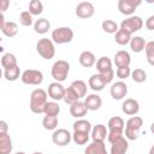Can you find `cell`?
I'll return each instance as SVG.
<instances>
[{
  "label": "cell",
  "instance_id": "6da1fadb",
  "mask_svg": "<svg viewBox=\"0 0 154 154\" xmlns=\"http://www.w3.org/2000/svg\"><path fill=\"white\" fill-rule=\"evenodd\" d=\"M48 97V93L42 89V88H37L35 90L31 91L30 94V109L32 113L36 114H41L45 111V106L48 102L47 101Z\"/></svg>",
  "mask_w": 154,
  "mask_h": 154
},
{
  "label": "cell",
  "instance_id": "7a4b0ae2",
  "mask_svg": "<svg viewBox=\"0 0 154 154\" xmlns=\"http://www.w3.org/2000/svg\"><path fill=\"white\" fill-rule=\"evenodd\" d=\"M107 125H108V136H107V140H108L109 143H113L114 141H117L118 138H120L123 136L125 123H124V120H123L122 117L114 116V117L109 118Z\"/></svg>",
  "mask_w": 154,
  "mask_h": 154
},
{
  "label": "cell",
  "instance_id": "3957f363",
  "mask_svg": "<svg viewBox=\"0 0 154 154\" xmlns=\"http://www.w3.org/2000/svg\"><path fill=\"white\" fill-rule=\"evenodd\" d=\"M143 125V119L138 116H132L125 124V137L128 141H135L140 136V129Z\"/></svg>",
  "mask_w": 154,
  "mask_h": 154
},
{
  "label": "cell",
  "instance_id": "277c9868",
  "mask_svg": "<svg viewBox=\"0 0 154 154\" xmlns=\"http://www.w3.org/2000/svg\"><path fill=\"white\" fill-rule=\"evenodd\" d=\"M96 69H97L99 73L102 76V78L105 79L106 84H108L113 81L114 71H113V67H112V61L108 57L99 58L97 61H96Z\"/></svg>",
  "mask_w": 154,
  "mask_h": 154
},
{
  "label": "cell",
  "instance_id": "5b68a950",
  "mask_svg": "<svg viewBox=\"0 0 154 154\" xmlns=\"http://www.w3.org/2000/svg\"><path fill=\"white\" fill-rule=\"evenodd\" d=\"M36 51H37V53L41 58H43L46 60H49L55 54L54 42L51 38H47V37L40 38L36 43Z\"/></svg>",
  "mask_w": 154,
  "mask_h": 154
},
{
  "label": "cell",
  "instance_id": "8992f818",
  "mask_svg": "<svg viewBox=\"0 0 154 154\" xmlns=\"http://www.w3.org/2000/svg\"><path fill=\"white\" fill-rule=\"evenodd\" d=\"M70 72V64L66 61V60H57L53 66H52V70H51V75L52 77L55 79V82H64L66 78H67V75Z\"/></svg>",
  "mask_w": 154,
  "mask_h": 154
},
{
  "label": "cell",
  "instance_id": "52a82bcc",
  "mask_svg": "<svg viewBox=\"0 0 154 154\" xmlns=\"http://www.w3.org/2000/svg\"><path fill=\"white\" fill-rule=\"evenodd\" d=\"M73 38V30L69 26H60L52 31V41L57 45L71 42Z\"/></svg>",
  "mask_w": 154,
  "mask_h": 154
},
{
  "label": "cell",
  "instance_id": "ba28073f",
  "mask_svg": "<svg viewBox=\"0 0 154 154\" xmlns=\"http://www.w3.org/2000/svg\"><path fill=\"white\" fill-rule=\"evenodd\" d=\"M142 26H143V19L141 17H138V16H131V17L124 19L120 23L119 29H122V30L129 32L130 35H132L134 32L141 30Z\"/></svg>",
  "mask_w": 154,
  "mask_h": 154
},
{
  "label": "cell",
  "instance_id": "9c48e42d",
  "mask_svg": "<svg viewBox=\"0 0 154 154\" xmlns=\"http://www.w3.org/2000/svg\"><path fill=\"white\" fill-rule=\"evenodd\" d=\"M20 79L24 84H29V85H40L43 81V73L40 70H35V69H28L25 71L22 72Z\"/></svg>",
  "mask_w": 154,
  "mask_h": 154
},
{
  "label": "cell",
  "instance_id": "30bf717a",
  "mask_svg": "<svg viewBox=\"0 0 154 154\" xmlns=\"http://www.w3.org/2000/svg\"><path fill=\"white\" fill-rule=\"evenodd\" d=\"M71 140H72V135L66 129H57L52 134V141H53V143L55 146H59V147L67 146L71 142Z\"/></svg>",
  "mask_w": 154,
  "mask_h": 154
},
{
  "label": "cell",
  "instance_id": "8fae6325",
  "mask_svg": "<svg viewBox=\"0 0 154 154\" xmlns=\"http://www.w3.org/2000/svg\"><path fill=\"white\" fill-rule=\"evenodd\" d=\"M95 12V7L90 1H82L76 6L75 13L77 17L82 18V19H88L90 17H93Z\"/></svg>",
  "mask_w": 154,
  "mask_h": 154
},
{
  "label": "cell",
  "instance_id": "7c38bea8",
  "mask_svg": "<svg viewBox=\"0 0 154 154\" xmlns=\"http://www.w3.org/2000/svg\"><path fill=\"white\" fill-rule=\"evenodd\" d=\"M141 4H142L141 0H119L118 10L120 13L125 16H131Z\"/></svg>",
  "mask_w": 154,
  "mask_h": 154
},
{
  "label": "cell",
  "instance_id": "4fadbf2b",
  "mask_svg": "<svg viewBox=\"0 0 154 154\" xmlns=\"http://www.w3.org/2000/svg\"><path fill=\"white\" fill-rule=\"evenodd\" d=\"M109 93H111L112 99H114V100H122L128 94V85L123 81H118V82H116V83H113L111 85Z\"/></svg>",
  "mask_w": 154,
  "mask_h": 154
},
{
  "label": "cell",
  "instance_id": "5bb4252c",
  "mask_svg": "<svg viewBox=\"0 0 154 154\" xmlns=\"http://www.w3.org/2000/svg\"><path fill=\"white\" fill-rule=\"evenodd\" d=\"M65 89L63 87L61 83L59 82H53L48 85V96L53 100V101H59V100H63L64 99V95H65Z\"/></svg>",
  "mask_w": 154,
  "mask_h": 154
},
{
  "label": "cell",
  "instance_id": "9a60e30c",
  "mask_svg": "<svg viewBox=\"0 0 154 154\" xmlns=\"http://www.w3.org/2000/svg\"><path fill=\"white\" fill-rule=\"evenodd\" d=\"M129 149V142L126 140V137L122 136L120 138H118L117 141H114L113 143H111V154H126Z\"/></svg>",
  "mask_w": 154,
  "mask_h": 154
},
{
  "label": "cell",
  "instance_id": "2e32d148",
  "mask_svg": "<svg viewBox=\"0 0 154 154\" xmlns=\"http://www.w3.org/2000/svg\"><path fill=\"white\" fill-rule=\"evenodd\" d=\"M122 111L128 116H136L140 111V103L135 99H126L122 105Z\"/></svg>",
  "mask_w": 154,
  "mask_h": 154
},
{
  "label": "cell",
  "instance_id": "e0dca14e",
  "mask_svg": "<svg viewBox=\"0 0 154 154\" xmlns=\"http://www.w3.org/2000/svg\"><path fill=\"white\" fill-rule=\"evenodd\" d=\"M84 154H108L103 141H93L87 146Z\"/></svg>",
  "mask_w": 154,
  "mask_h": 154
},
{
  "label": "cell",
  "instance_id": "ac0fdd59",
  "mask_svg": "<svg viewBox=\"0 0 154 154\" xmlns=\"http://www.w3.org/2000/svg\"><path fill=\"white\" fill-rule=\"evenodd\" d=\"M88 85L90 87L91 90L100 91V90H102L106 87V82H105V79L102 78V76L100 73H94V75H91L89 77Z\"/></svg>",
  "mask_w": 154,
  "mask_h": 154
},
{
  "label": "cell",
  "instance_id": "d6986e66",
  "mask_svg": "<svg viewBox=\"0 0 154 154\" xmlns=\"http://www.w3.org/2000/svg\"><path fill=\"white\" fill-rule=\"evenodd\" d=\"M88 113V108L84 103V101H77L76 103L70 106V114L73 118H82L84 116H87Z\"/></svg>",
  "mask_w": 154,
  "mask_h": 154
},
{
  "label": "cell",
  "instance_id": "ffe728a7",
  "mask_svg": "<svg viewBox=\"0 0 154 154\" xmlns=\"http://www.w3.org/2000/svg\"><path fill=\"white\" fill-rule=\"evenodd\" d=\"M114 64L117 67H123V66H129L131 63V57L129 54V52L126 51H118L114 54Z\"/></svg>",
  "mask_w": 154,
  "mask_h": 154
},
{
  "label": "cell",
  "instance_id": "44dd1931",
  "mask_svg": "<svg viewBox=\"0 0 154 154\" xmlns=\"http://www.w3.org/2000/svg\"><path fill=\"white\" fill-rule=\"evenodd\" d=\"M84 103H85L88 111H97L102 105V100L97 94H90V95L85 96Z\"/></svg>",
  "mask_w": 154,
  "mask_h": 154
},
{
  "label": "cell",
  "instance_id": "7402d4cb",
  "mask_svg": "<svg viewBox=\"0 0 154 154\" xmlns=\"http://www.w3.org/2000/svg\"><path fill=\"white\" fill-rule=\"evenodd\" d=\"M78 60H79V64H81L83 67H91V66L96 63V58H95L94 53L90 52V51H84V52H82V53L79 54Z\"/></svg>",
  "mask_w": 154,
  "mask_h": 154
},
{
  "label": "cell",
  "instance_id": "603a6c76",
  "mask_svg": "<svg viewBox=\"0 0 154 154\" xmlns=\"http://www.w3.org/2000/svg\"><path fill=\"white\" fill-rule=\"evenodd\" d=\"M106 136H108V130L103 124H97L91 129L93 141H105Z\"/></svg>",
  "mask_w": 154,
  "mask_h": 154
},
{
  "label": "cell",
  "instance_id": "cb8c5ba5",
  "mask_svg": "<svg viewBox=\"0 0 154 154\" xmlns=\"http://www.w3.org/2000/svg\"><path fill=\"white\" fill-rule=\"evenodd\" d=\"M12 140L8 134H0V154H10L12 152Z\"/></svg>",
  "mask_w": 154,
  "mask_h": 154
},
{
  "label": "cell",
  "instance_id": "d4e9b609",
  "mask_svg": "<svg viewBox=\"0 0 154 154\" xmlns=\"http://www.w3.org/2000/svg\"><path fill=\"white\" fill-rule=\"evenodd\" d=\"M129 45H130V48H131L132 52L140 53V52L144 51L147 42L142 36H134V37H131V41H130Z\"/></svg>",
  "mask_w": 154,
  "mask_h": 154
},
{
  "label": "cell",
  "instance_id": "484cf974",
  "mask_svg": "<svg viewBox=\"0 0 154 154\" xmlns=\"http://www.w3.org/2000/svg\"><path fill=\"white\" fill-rule=\"evenodd\" d=\"M51 28V23L47 18H38L35 23H34V31L36 34L43 35L46 34Z\"/></svg>",
  "mask_w": 154,
  "mask_h": 154
},
{
  "label": "cell",
  "instance_id": "4316f807",
  "mask_svg": "<svg viewBox=\"0 0 154 154\" xmlns=\"http://www.w3.org/2000/svg\"><path fill=\"white\" fill-rule=\"evenodd\" d=\"M70 88L79 96V99H82V97H84L85 95H87V84H85V82H83V81H81V79H77V81H73L71 84H70Z\"/></svg>",
  "mask_w": 154,
  "mask_h": 154
},
{
  "label": "cell",
  "instance_id": "83f0119b",
  "mask_svg": "<svg viewBox=\"0 0 154 154\" xmlns=\"http://www.w3.org/2000/svg\"><path fill=\"white\" fill-rule=\"evenodd\" d=\"M1 66L4 70H8L11 67L17 66V58L12 53H5L1 57Z\"/></svg>",
  "mask_w": 154,
  "mask_h": 154
},
{
  "label": "cell",
  "instance_id": "f1b7e54d",
  "mask_svg": "<svg viewBox=\"0 0 154 154\" xmlns=\"http://www.w3.org/2000/svg\"><path fill=\"white\" fill-rule=\"evenodd\" d=\"M1 31H2V34H4L5 36H7V37H13V36H16V35L18 34V25H17L14 22L8 20V22H6V23L1 26Z\"/></svg>",
  "mask_w": 154,
  "mask_h": 154
},
{
  "label": "cell",
  "instance_id": "f546056e",
  "mask_svg": "<svg viewBox=\"0 0 154 154\" xmlns=\"http://www.w3.org/2000/svg\"><path fill=\"white\" fill-rule=\"evenodd\" d=\"M45 116H49V117H57L60 113V106L58 102L55 101H48L45 106V111H43Z\"/></svg>",
  "mask_w": 154,
  "mask_h": 154
},
{
  "label": "cell",
  "instance_id": "4dcf8cb0",
  "mask_svg": "<svg viewBox=\"0 0 154 154\" xmlns=\"http://www.w3.org/2000/svg\"><path fill=\"white\" fill-rule=\"evenodd\" d=\"M73 128V131H82V132H87L89 134L91 131V124L89 120H85V119H78L73 123L72 125Z\"/></svg>",
  "mask_w": 154,
  "mask_h": 154
},
{
  "label": "cell",
  "instance_id": "1f68e13d",
  "mask_svg": "<svg viewBox=\"0 0 154 154\" xmlns=\"http://www.w3.org/2000/svg\"><path fill=\"white\" fill-rule=\"evenodd\" d=\"M4 76H5V79L8 81V82H13V81H17L22 73H20V69L19 66H14V67H11L8 70H4Z\"/></svg>",
  "mask_w": 154,
  "mask_h": 154
},
{
  "label": "cell",
  "instance_id": "d6a6232c",
  "mask_svg": "<svg viewBox=\"0 0 154 154\" xmlns=\"http://www.w3.org/2000/svg\"><path fill=\"white\" fill-rule=\"evenodd\" d=\"M114 40H116V42H117L119 46H125V45L130 43V41H131V35H130L129 32H126V31L119 29V30L117 31L116 36H114Z\"/></svg>",
  "mask_w": 154,
  "mask_h": 154
},
{
  "label": "cell",
  "instance_id": "836d02e7",
  "mask_svg": "<svg viewBox=\"0 0 154 154\" xmlns=\"http://www.w3.org/2000/svg\"><path fill=\"white\" fill-rule=\"evenodd\" d=\"M101 28L107 34H117V31L119 30L118 24L112 19H105L101 24Z\"/></svg>",
  "mask_w": 154,
  "mask_h": 154
},
{
  "label": "cell",
  "instance_id": "e575fe53",
  "mask_svg": "<svg viewBox=\"0 0 154 154\" xmlns=\"http://www.w3.org/2000/svg\"><path fill=\"white\" fill-rule=\"evenodd\" d=\"M64 101H65V103H67V105H73V103H76L77 101H79L81 99H79V96L69 87V88H66L65 89V95H64V99H63Z\"/></svg>",
  "mask_w": 154,
  "mask_h": 154
},
{
  "label": "cell",
  "instance_id": "d590c367",
  "mask_svg": "<svg viewBox=\"0 0 154 154\" xmlns=\"http://www.w3.org/2000/svg\"><path fill=\"white\" fill-rule=\"evenodd\" d=\"M72 141L78 144V146H83L89 141V134L87 132H82V131H73L72 134Z\"/></svg>",
  "mask_w": 154,
  "mask_h": 154
},
{
  "label": "cell",
  "instance_id": "8d00e7d4",
  "mask_svg": "<svg viewBox=\"0 0 154 154\" xmlns=\"http://www.w3.org/2000/svg\"><path fill=\"white\" fill-rule=\"evenodd\" d=\"M29 12L32 16H38L43 12V4L40 0H31L29 2Z\"/></svg>",
  "mask_w": 154,
  "mask_h": 154
},
{
  "label": "cell",
  "instance_id": "74e56055",
  "mask_svg": "<svg viewBox=\"0 0 154 154\" xmlns=\"http://www.w3.org/2000/svg\"><path fill=\"white\" fill-rule=\"evenodd\" d=\"M42 125L46 130H57L58 126V118L57 117H49L45 116L42 119Z\"/></svg>",
  "mask_w": 154,
  "mask_h": 154
},
{
  "label": "cell",
  "instance_id": "f35d334b",
  "mask_svg": "<svg viewBox=\"0 0 154 154\" xmlns=\"http://www.w3.org/2000/svg\"><path fill=\"white\" fill-rule=\"evenodd\" d=\"M144 52H146V58H147L148 64L152 65V66H154V41L147 42L146 48H144Z\"/></svg>",
  "mask_w": 154,
  "mask_h": 154
},
{
  "label": "cell",
  "instance_id": "ab89813d",
  "mask_svg": "<svg viewBox=\"0 0 154 154\" xmlns=\"http://www.w3.org/2000/svg\"><path fill=\"white\" fill-rule=\"evenodd\" d=\"M131 78L136 83H143L147 79V73L142 69H135L134 71H131Z\"/></svg>",
  "mask_w": 154,
  "mask_h": 154
},
{
  "label": "cell",
  "instance_id": "60d3db41",
  "mask_svg": "<svg viewBox=\"0 0 154 154\" xmlns=\"http://www.w3.org/2000/svg\"><path fill=\"white\" fill-rule=\"evenodd\" d=\"M19 23L23 25V26H30L34 24V20H32V14L29 12V11H23L19 16Z\"/></svg>",
  "mask_w": 154,
  "mask_h": 154
},
{
  "label": "cell",
  "instance_id": "b9f144b4",
  "mask_svg": "<svg viewBox=\"0 0 154 154\" xmlns=\"http://www.w3.org/2000/svg\"><path fill=\"white\" fill-rule=\"evenodd\" d=\"M116 75L119 79H126L128 77L131 76V69L129 66H123V67H117Z\"/></svg>",
  "mask_w": 154,
  "mask_h": 154
},
{
  "label": "cell",
  "instance_id": "7bdbcfd3",
  "mask_svg": "<svg viewBox=\"0 0 154 154\" xmlns=\"http://www.w3.org/2000/svg\"><path fill=\"white\" fill-rule=\"evenodd\" d=\"M146 28L148 30H150V31L154 30V14L153 16H149L147 18V20H146Z\"/></svg>",
  "mask_w": 154,
  "mask_h": 154
},
{
  "label": "cell",
  "instance_id": "ee69618b",
  "mask_svg": "<svg viewBox=\"0 0 154 154\" xmlns=\"http://www.w3.org/2000/svg\"><path fill=\"white\" fill-rule=\"evenodd\" d=\"M7 129H8L7 123L5 120H1L0 122V134H7Z\"/></svg>",
  "mask_w": 154,
  "mask_h": 154
},
{
  "label": "cell",
  "instance_id": "f6af8a7d",
  "mask_svg": "<svg viewBox=\"0 0 154 154\" xmlns=\"http://www.w3.org/2000/svg\"><path fill=\"white\" fill-rule=\"evenodd\" d=\"M8 5H10V2H8L7 0H1V1H0V6H1L0 10H1V13H4V11L7 8Z\"/></svg>",
  "mask_w": 154,
  "mask_h": 154
},
{
  "label": "cell",
  "instance_id": "bcb514c9",
  "mask_svg": "<svg viewBox=\"0 0 154 154\" xmlns=\"http://www.w3.org/2000/svg\"><path fill=\"white\" fill-rule=\"evenodd\" d=\"M150 132L154 135V123H152V125H150Z\"/></svg>",
  "mask_w": 154,
  "mask_h": 154
},
{
  "label": "cell",
  "instance_id": "7dc6e473",
  "mask_svg": "<svg viewBox=\"0 0 154 154\" xmlns=\"http://www.w3.org/2000/svg\"><path fill=\"white\" fill-rule=\"evenodd\" d=\"M149 154H154V144L150 147V149H149Z\"/></svg>",
  "mask_w": 154,
  "mask_h": 154
},
{
  "label": "cell",
  "instance_id": "c3c4849f",
  "mask_svg": "<svg viewBox=\"0 0 154 154\" xmlns=\"http://www.w3.org/2000/svg\"><path fill=\"white\" fill-rule=\"evenodd\" d=\"M32 154H43V153H42V152H34Z\"/></svg>",
  "mask_w": 154,
  "mask_h": 154
},
{
  "label": "cell",
  "instance_id": "681fc988",
  "mask_svg": "<svg viewBox=\"0 0 154 154\" xmlns=\"http://www.w3.org/2000/svg\"><path fill=\"white\" fill-rule=\"evenodd\" d=\"M14 154H25L24 152H17V153H14Z\"/></svg>",
  "mask_w": 154,
  "mask_h": 154
}]
</instances>
